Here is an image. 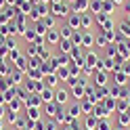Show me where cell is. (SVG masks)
<instances>
[{"instance_id":"obj_12","label":"cell","mask_w":130,"mask_h":130,"mask_svg":"<svg viewBox=\"0 0 130 130\" xmlns=\"http://www.w3.org/2000/svg\"><path fill=\"white\" fill-rule=\"evenodd\" d=\"M57 80H59V78H57L55 74H48V76H44L42 82H44V84H48V88H51V86H57Z\"/></svg>"},{"instance_id":"obj_31","label":"cell","mask_w":130,"mask_h":130,"mask_svg":"<svg viewBox=\"0 0 130 130\" xmlns=\"http://www.w3.org/2000/svg\"><path fill=\"white\" fill-rule=\"evenodd\" d=\"M4 103V99H2V92H0V105H2Z\"/></svg>"},{"instance_id":"obj_4","label":"cell","mask_w":130,"mask_h":130,"mask_svg":"<svg viewBox=\"0 0 130 130\" xmlns=\"http://www.w3.org/2000/svg\"><path fill=\"white\" fill-rule=\"evenodd\" d=\"M57 46H59V51H61V53H65V55H69L71 51H74V44H71V40H67V38H61Z\"/></svg>"},{"instance_id":"obj_17","label":"cell","mask_w":130,"mask_h":130,"mask_svg":"<svg viewBox=\"0 0 130 130\" xmlns=\"http://www.w3.org/2000/svg\"><path fill=\"white\" fill-rule=\"evenodd\" d=\"M80 113H82V109H80V105H74V107L69 109V118H78Z\"/></svg>"},{"instance_id":"obj_21","label":"cell","mask_w":130,"mask_h":130,"mask_svg":"<svg viewBox=\"0 0 130 130\" xmlns=\"http://www.w3.org/2000/svg\"><path fill=\"white\" fill-rule=\"evenodd\" d=\"M96 122H99L96 118H88V120H86V130H92V128L96 126Z\"/></svg>"},{"instance_id":"obj_15","label":"cell","mask_w":130,"mask_h":130,"mask_svg":"<svg viewBox=\"0 0 130 130\" xmlns=\"http://www.w3.org/2000/svg\"><path fill=\"white\" fill-rule=\"evenodd\" d=\"M59 31H61V38H71V27L69 25H63V27H59Z\"/></svg>"},{"instance_id":"obj_14","label":"cell","mask_w":130,"mask_h":130,"mask_svg":"<svg viewBox=\"0 0 130 130\" xmlns=\"http://www.w3.org/2000/svg\"><path fill=\"white\" fill-rule=\"evenodd\" d=\"M19 107H21V99H13V101L9 103V111H13V113H17Z\"/></svg>"},{"instance_id":"obj_30","label":"cell","mask_w":130,"mask_h":130,"mask_svg":"<svg viewBox=\"0 0 130 130\" xmlns=\"http://www.w3.org/2000/svg\"><path fill=\"white\" fill-rule=\"evenodd\" d=\"M4 2H6V0H0V9H2V6H4Z\"/></svg>"},{"instance_id":"obj_8","label":"cell","mask_w":130,"mask_h":130,"mask_svg":"<svg viewBox=\"0 0 130 130\" xmlns=\"http://www.w3.org/2000/svg\"><path fill=\"white\" fill-rule=\"evenodd\" d=\"M92 25V17H90V15H86V13H82V15H80V27H90Z\"/></svg>"},{"instance_id":"obj_2","label":"cell","mask_w":130,"mask_h":130,"mask_svg":"<svg viewBox=\"0 0 130 130\" xmlns=\"http://www.w3.org/2000/svg\"><path fill=\"white\" fill-rule=\"evenodd\" d=\"M53 17H67L69 15V9L65 4H53Z\"/></svg>"},{"instance_id":"obj_19","label":"cell","mask_w":130,"mask_h":130,"mask_svg":"<svg viewBox=\"0 0 130 130\" xmlns=\"http://www.w3.org/2000/svg\"><path fill=\"white\" fill-rule=\"evenodd\" d=\"M82 44L84 46H90L92 44V34H82Z\"/></svg>"},{"instance_id":"obj_7","label":"cell","mask_w":130,"mask_h":130,"mask_svg":"<svg viewBox=\"0 0 130 130\" xmlns=\"http://www.w3.org/2000/svg\"><path fill=\"white\" fill-rule=\"evenodd\" d=\"M40 96H42L44 103H53L55 101V92L51 90V88H42V90H40Z\"/></svg>"},{"instance_id":"obj_33","label":"cell","mask_w":130,"mask_h":130,"mask_svg":"<svg viewBox=\"0 0 130 130\" xmlns=\"http://www.w3.org/2000/svg\"><path fill=\"white\" fill-rule=\"evenodd\" d=\"M116 2H122V0H116Z\"/></svg>"},{"instance_id":"obj_29","label":"cell","mask_w":130,"mask_h":130,"mask_svg":"<svg viewBox=\"0 0 130 130\" xmlns=\"http://www.w3.org/2000/svg\"><path fill=\"white\" fill-rule=\"evenodd\" d=\"M4 116V107H2V105H0V118H2Z\"/></svg>"},{"instance_id":"obj_3","label":"cell","mask_w":130,"mask_h":130,"mask_svg":"<svg viewBox=\"0 0 130 130\" xmlns=\"http://www.w3.org/2000/svg\"><path fill=\"white\" fill-rule=\"evenodd\" d=\"M67 101H69V92L65 90V88H61V90L55 92V103H57V105H65Z\"/></svg>"},{"instance_id":"obj_23","label":"cell","mask_w":130,"mask_h":130,"mask_svg":"<svg viewBox=\"0 0 130 130\" xmlns=\"http://www.w3.org/2000/svg\"><path fill=\"white\" fill-rule=\"evenodd\" d=\"M120 124H122V126H130V120H128L126 113H122V116H120Z\"/></svg>"},{"instance_id":"obj_34","label":"cell","mask_w":130,"mask_h":130,"mask_svg":"<svg viewBox=\"0 0 130 130\" xmlns=\"http://www.w3.org/2000/svg\"><path fill=\"white\" fill-rule=\"evenodd\" d=\"M101 2H105V0H101Z\"/></svg>"},{"instance_id":"obj_27","label":"cell","mask_w":130,"mask_h":130,"mask_svg":"<svg viewBox=\"0 0 130 130\" xmlns=\"http://www.w3.org/2000/svg\"><path fill=\"white\" fill-rule=\"evenodd\" d=\"M27 55H36V44H27Z\"/></svg>"},{"instance_id":"obj_25","label":"cell","mask_w":130,"mask_h":130,"mask_svg":"<svg viewBox=\"0 0 130 130\" xmlns=\"http://www.w3.org/2000/svg\"><path fill=\"white\" fill-rule=\"evenodd\" d=\"M15 63H17V69H25V59H17Z\"/></svg>"},{"instance_id":"obj_11","label":"cell","mask_w":130,"mask_h":130,"mask_svg":"<svg viewBox=\"0 0 130 130\" xmlns=\"http://www.w3.org/2000/svg\"><path fill=\"white\" fill-rule=\"evenodd\" d=\"M40 21H42V23H44V27H48V29H53V27H55V17H53V15H44Z\"/></svg>"},{"instance_id":"obj_22","label":"cell","mask_w":130,"mask_h":130,"mask_svg":"<svg viewBox=\"0 0 130 130\" xmlns=\"http://www.w3.org/2000/svg\"><path fill=\"white\" fill-rule=\"evenodd\" d=\"M96 128H99V130H113L109 126V122H96Z\"/></svg>"},{"instance_id":"obj_32","label":"cell","mask_w":130,"mask_h":130,"mask_svg":"<svg viewBox=\"0 0 130 130\" xmlns=\"http://www.w3.org/2000/svg\"><path fill=\"white\" fill-rule=\"evenodd\" d=\"M0 130H2V122H0Z\"/></svg>"},{"instance_id":"obj_18","label":"cell","mask_w":130,"mask_h":130,"mask_svg":"<svg viewBox=\"0 0 130 130\" xmlns=\"http://www.w3.org/2000/svg\"><path fill=\"white\" fill-rule=\"evenodd\" d=\"M9 69H11V65H9V63L0 61V76H6V74H9Z\"/></svg>"},{"instance_id":"obj_13","label":"cell","mask_w":130,"mask_h":130,"mask_svg":"<svg viewBox=\"0 0 130 130\" xmlns=\"http://www.w3.org/2000/svg\"><path fill=\"white\" fill-rule=\"evenodd\" d=\"M40 101H42V99H38V94H29V99L25 103H27V107H38Z\"/></svg>"},{"instance_id":"obj_5","label":"cell","mask_w":130,"mask_h":130,"mask_svg":"<svg viewBox=\"0 0 130 130\" xmlns=\"http://www.w3.org/2000/svg\"><path fill=\"white\" fill-rule=\"evenodd\" d=\"M86 9H88V0H76V2H74V6H71V13L82 15Z\"/></svg>"},{"instance_id":"obj_6","label":"cell","mask_w":130,"mask_h":130,"mask_svg":"<svg viewBox=\"0 0 130 130\" xmlns=\"http://www.w3.org/2000/svg\"><path fill=\"white\" fill-rule=\"evenodd\" d=\"M71 94H74V99H76V101H82V99H84V80L80 82V86L76 84V88L71 90Z\"/></svg>"},{"instance_id":"obj_16","label":"cell","mask_w":130,"mask_h":130,"mask_svg":"<svg viewBox=\"0 0 130 130\" xmlns=\"http://www.w3.org/2000/svg\"><path fill=\"white\" fill-rule=\"evenodd\" d=\"M57 107H59V105H57L55 101H53V103H48V107H46L48 113H46V116H48V118H53V116H55V111H57Z\"/></svg>"},{"instance_id":"obj_10","label":"cell","mask_w":130,"mask_h":130,"mask_svg":"<svg viewBox=\"0 0 130 130\" xmlns=\"http://www.w3.org/2000/svg\"><path fill=\"white\" fill-rule=\"evenodd\" d=\"M67 25L74 29V27H80V15L74 13V15H69V19H67Z\"/></svg>"},{"instance_id":"obj_1","label":"cell","mask_w":130,"mask_h":130,"mask_svg":"<svg viewBox=\"0 0 130 130\" xmlns=\"http://www.w3.org/2000/svg\"><path fill=\"white\" fill-rule=\"evenodd\" d=\"M59 40H61V31H59V27H53V29L46 31V42H48V44H59Z\"/></svg>"},{"instance_id":"obj_26","label":"cell","mask_w":130,"mask_h":130,"mask_svg":"<svg viewBox=\"0 0 130 130\" xmlns=\"http://www.w3.org/2000/svg\"><path fill=\"white\" fill-rule=\"evenodd\" d=\"M25 38H27V40H36V31H31V29L25 31Z\"/></svg>"},{"instance_id":"obj_9","label":"cell","mask_w":130,"mask_h":130,"mask_svg":"<svg viewBox=\"0 0 130 130\" xmlns=\"http://www.w3.org/2000/svg\"><path fill=\"white\" fill-rule=\"evenodd\" d=\"M27 120L38 122V120H40V109H38V107H27Z\"/></svg>"},{"instance_id":"obj_28","label":"cell","mask_w":130,"mask_h":130,"mask_svg":"<svg viewBox=\"0 0 130 130\" xmlns=\"http://www.w3.org/2000/svg\"><path fill=\"white\" fill-rule=\"evenodd\" d=\"M90 9L99 13V11H101V2H92V4H90Z\"/></svg>"},{"instance_id":"obj_20","label":"cell","mask_w":130,"mask_h":130,"mask_svg":"<svg viewBox=\"0 0 130 130\" xmlns=\"http://www.w3.org/2000/svg\"><path fill=\"white\" fill-rule=\"evenodd\" d=\"M57 78H63V80H67V78H69V71H67V67H61L59 71H57Z\"/></svg>"},{"instance_id":"obj_24","label":"cell","mask_w":130,"mask_h":130,"mask_svg":"<svg viewBox=\"0 0 130 130\" xmlns=\"http://www.w3.org/2000/svg\"><path fill=\"white\" fill-rule=\"evenodd\" d=\"M94 82L96 84H105L107 80H105V74H99V76H94Z\"/></svg>"}]
</instances>
